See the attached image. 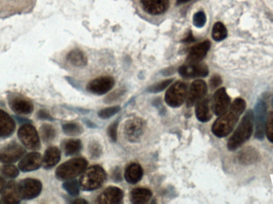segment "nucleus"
<instances>
[{"instance_id":"nucleus-29","label":"nucleus","mask_w":273,"mask_h":204,"mask_svg":"<svg viewBox=\"0 0 273 204\" xmlns=\"http://www.w3.org/2000/svg\"><path fill=\"white\" fill-rule=\"evenodd\" d=\"M63 148L66 156L75 155L82 149V143L79 140H67L63 143Z\"/></svg>"},{"instance_id":"nucleus-13","label":"nucleus","mask_w":273,"mask_h":204,"mask_svg":"<svg viewBox=\"0 0 273 204\" xmlns=\"http://www.w3.org/2000/svg\"><path fill=\"white\" fill-rule=\"evenodd\" d=\"M207 93V85L202 80H196L192 83L187 97H186V104L188 107H192L198 101L204 98Z\"/></svg>"},{"instance_id":"nucleus-6","label":"nucleus","mask_w":273,"mask_h":204,"mask_svg":"<svg viewBox=\"0 0 273 204\" xmlns=\"http://www.w3.org/2000/svg\"><path fill=\"white\" fill-rule=\"evenodd\" d=\"M8 106L12 111L17 115L26 116L32 113L34 105L28 98L17 92H11L7 96Z\"/></svg>"},{"instance_id":"nucleus-25","label":"nucleus","mask_w":273,"mask_h":204,"mask_svg":"<svg viewBox=\"0 0 273 204\" xmlns=\"http://www.w3.org/2000/svg\"><path fill=\"white\" fill-rule=\"evenodd\" d=\"M143 170L140 164L133 163L128 165L125 172V181L129 183H137L142 180Z\"/></svg>"},{"instance_id":"nucleus-34","label":"nucleus","mask_w":273,"mask_h":204,"mask_svg":"<svg viewBox=\"0 0 273 204\" xmlns=\"http://www.w3.org/2000/svg\"><path fill=\"white\" fill-rule=\"evenodd\" d=\"M2 175L9 179H15L20 175V168L16 166L11 164H4L1 169Z\"/></svg>"},{"instance_id":"nucleus-9","label":"nucleus","mask_w":273,"mask_h":204,"mask_svg":"<svg viewBox=\"0 0 273 204\" xmlns=\"http://www.w3.org/2000/svg\"><path fill=\"white\" fill-rule=\"evenodd\" d=\"M18 186L22 200H34L41 194L43 190V183L36 179H24L18 183Z\"/></svg>"},{"instance_id":"nucleus-32","label":"nucleus","mask_w":273,"mask_h":204,"mask_svg":"<svg viewBox=\"0 0 273 204\" xmlns=\"http://www.w3.org/2000/svg\"><path fill=\"white\" fill-rule=\"evenodd\" d=\"M63 131L66 135L78 136L82 134L83 129L77 123L69 122L63 125Z\"/></svg>"},{"instance_id":"nucleus-10","label":"nucleus","mask_w":273,"mask_h":204,"mask_svg":"<svg viewBox=\"0 0 273 204\" xmlns=\"http://www.w3.org/2000/svg\"><path fill=\"white\" fill-rule=\"evenodd\" d=\"M35 0H0V15H13L28 10Z\"/></svg>"},{"instance_id":"nucleus-22","label":"nucleus","mask_w":273,"mask_h":204,"mask_svg":"<svg viewBox=\"0 0 273 204\" xmlns=\"http://www.w3.org/2000/svg\"><path fill=\"white\" fill-rule=\"evenodd\" d=\"M123 191L116 187L106 188L98 198L97 202L101 204H120L123 201Z\"/></svg>"},{"instance_id":"nucleus-4","label":"nucleus","mask_w":273,"mask_h":204,"mask_svg":"<svg viewBox=\"0 0 273 204\" xmlns=\"http://www.w3.org/2000/svg\"><path fill=\"white\" fill-rule=\"evenodd\" d=\"M87 167V161L83 158H75L61 164L56 169L55 176L59 181L72 180L82 174Z\"/></svg>"},{"instance_id":"nucleus-41","label":"nucleus","mask_w":273,"mask_h":204,"mask_svg":"<svg viewBox=\"0 0 273 204\" xmlns=\"http://www.w3.org/2000/svg\"><path fill=\"white\" fill-rule=\"evenodd\" d=\"M222 80L218 75L213 76L210 80V86L213 89L217 88L220 85L222 84Z\"/></svg>"},{"instance_id":"nucleus-14","label":"nucleus","mask_w":273,"mask_h":204,"mask_svg":"<svg viewBox=\"0 0 273 204\" xmlns=\"http://www.w3.org/2000/svg\"><path fill=\"white\" fill-rule=\"evenodd\" d=\"M114 78L110 76H102L91 81L87 86V90L94 94L103 95L114 87Z\"/></svg>"},{"instance_id":"nucleus-38","label":"nucleus","mask_w":273,"mask_h":204,"mask_svg":"<svg viewBox=\"0 0 273 204\" xmlns=\"http://www.w3.org/2000/svg\"><path fill=\"white\" fill-rule=\"evenodd\" d=\"M205 23H206V16H205L203 11H199V12L194 15V26H197L198 28H200V27H203L204 26Z\"/></svg>"},{"instance_id":"nucleus-30","label":"nucleus","mask_w":273,"mask_h":204,"mask_svg":"<svg viewBox=\"0 0 273 204\" xmlns=\"http://www.w3.org/2000/svg\"><path fill=\"white\" fill-rule=\"evenodd\" d=\"M40 136L42 140L48 144L54 140L56 136V130L51 125L44 124L40 128Z\"/></svg>"},{"instance_id":"nucleus-11","label":"nucleus","mask_w":273,"mask_h":204,"mask_svg":"<svg viewBox=\"0 0 273 204\" xmlns=\"http://www.w3.org/2000/svg\"><path fill=\"white\" fill-rule=\"evenodd\" d=\"M145 123L142 119L132 118L127 120L123 133L125 139L129 142H137L144 134Z\"/></svg>"},{"instance_id":"nucleus-1","label":"nucleus","mask_w":273,"mask_h":204,"mask_svg":"<svg viewBox=\"0 0 273 204\" xmlns=\"http://www.w3.org/2000/svg\"><path fill=\"white\" fill-rule=\"evenodd\" d=\"M246 107L245 101L242 98H237L233 101L230 108L224 113L220 116L212 127L213 134L217 137H225L233 130L239 118L245 111Z\"/></svg>"},{"instance_id":"nucleus-46","label":"nucleus","mask_w":273,"mask_h":204,"mask_svg":"<svg viewBox=\"0 0 273 204\" xmlns=\"http://www.w3.org/2000/svg\"><path fill=\"white\" fill-rule=\"evenodd\" d=\"M191 0H176V2L178 4H183V3H185V2H189Z\"/></svg>"},{"instance_id":"nucleus-21","label":"nucleus","mask_w":273,"mask_h":204,"mask_svg":"<svg viewBox=\"0 0 273 204\" xmlns=\"http://www.w3.org/2000/svg\"><path fill=\"white\" fill-rule=\"evenodd\" d=\"M210 45V42L204 41L192 48L186 59V64H197L200 63L203 58L206 56Z\"/></svg>"},{"instance_id":"nucleus-2","label":"nucleus","mask_w":273,"mask_h":204,"mask_svg":"<svg viewBox=\"0 0 273 204\" xmlns=\"http://www.w3.org/2000/svg\"><path fill=\"white\" fill-rule=\"evenodd\" d=\"M253 127L254 113L252 110H248L244 116L233 135L228 140L227 144L228 150H236L245 144L251 137L253 133Z\"/></svg>"},{"instance_id":"nucleus-3","label":"nucleus","mask_w":273,"mask_h":204,"mask_svg":"<svg viewBox=\"0 0 273 204\" xmlns=\"http://www.w3.org/2000/svg\"><path fill=\"white\" fill-rule=\"evenodd\" d=\"M106 173L101 166L94 165L85 170L80 178V187L84 191L99 189L105 183Z\"/></svg>"},{"instance_id":"nucleus-24","label":"nucleus","mask_w":273,"mask_h":204,"mask_svg":"<svg viewBox=\"0 0 273 204\" xmlns=\"http://www.w3.org/2000/svg\"><path fill=\"white\" fill-rule=\"evenodd\" d=\"M196 116L197 118L201 122H208L212 118L209 98L201 99L197 103Z\"/></svg>"},{"instance_id":"nucleus-47","label":"nucleus","mask_w":273,"mask_h":204,"mask_svg":"<svg viewBox=\"0 0 273 204\" xmlns=\"http://www.w3.org/2000/svg\"><path fill=\"white\" fill-rule=\"evenodd\" d=\"M1 203H2V201H0V204H1Z\"/></svg>"},{"instance_id":"nucleus-43","label":"nucleus","mask_w":273,"mask_h":204,"mask_svg":"<svg viewBox=\"0 0 273 204\" xmlns=\"http://www.w3.org/2000/svg\"><path fill=\"white\" fill-rule=\"evenodd\" d=\"M6 181L4 179L0 176V194L2 193V191L4 190L5 186H6Z\"/></svg>"},{"instance_id":"nucleus-12","label":"nucleus","mask_w":273,"mask_h":204,"mask_svg":"<svg viewBox=\"0 0 273 204\" xmlns=\"http://www.w3.org/2000/svg\"><path fill=\"white\" fill-rule=\"evenodd\" d=\"M254 120L256 125V137L259 140L264 138L267 121V106L264 101H259L255 107Z\"/></svg>"},{"instance_id":"nucleus-40","label":"nucleus","mask_w":273,"mask_h":204,"mask_svg":"<svg viewBox=\"0 0 273 204\" xmlns=\"http://www.w3.org/2000/svg\"><path fill=\"white\" fill-rule=\"evenodd\" d=\"M119 126V120L114 121L113 124L108 128V135L110 136L112 141L115 142L117 140V129Z\"/></svg>"},{"instance_id":"nucleus-18","label":"nucleus","mask_w":273,"mask_h":204,"mask_svg":"<svg viewBox=\"0 0 273 204\" xmlns=\"http://www.w3.org/2000/svg\"><path fill=\"white\" fill-rule=\"evenodd\" d=\"M142 8L151 15L165 13L170 7V0H140Z\"/></svg>"},{"instance_id":"nucleus-31","label":"nucleus","mask_w":273,"mask_h":204,"mask_svg":"<svg viewBox=\"0 0 273 204\" xmlns=\"http://www.w3.org/2000/svg\"><path fill=\"white\" fill-rule=\"evenodd\" d=\"M228 35L227 29L224 24L222 23H216L213 26V31H212V37L217 42L222 41L225 39Z\"/></svg>"},{"instance_id":"nucleus-23","label":"nucleus","mask_w":273,"mask_h":204,"mask_svg":"<svg viewBox=\"0 0 273 204\" xmlns=\"http://www.w3.org/2000/svg\"><path fill=\"white\" fill-rule=\"evenodd\" d=\"M61 152L57 147H49L43 157V166L45 169H50L60 161Z\"/></svg>"},{"instance_id":"nucleus-37","label":"nucleus","mask_w":273,"mask_h":204,"mask_svg":"<svg viewBox=\"0 0 273 204\" xmlns=\"http://www.w3.org/2000/svg\"><path fill=\"white\" fill-rule=\"evenodd\" d=\"M265 133L269 141L273 143V112L269 113L265 125Z\"/></svg>"},{"instance_id":"nucleus-28","label":"nucleus","mask_w":273,"mask_h":204,"mask_svg":"<svg viewBox=\"0 0 273 204\" xmlns=\"http://www.w3.org/2000/svg\"><path fill=\"white\" fill-rule=\"evenodd\" d=\"M67 59L74 67H83L86 66L87 59L83 52L80 49H73L67 54Z\"/></svg>"},{"instance_id":"nucleus-44","label":"nucleus","mask_w":273,"mask_h":204,"mask_svg":"<svg viewBox=\"0 0 273 204\" xmlns=\"http://www.w3.org/2000/svg\"><path fill=\"white\" fill-rule=\"evenodd\" d=\"M194 40H195V39H194V37L193 36L191 32H189L188 36L186 37L185 39H183L182 42H184V43H192V42H194Z\"/></svg>"},{"instance_id":"nucleus-36","label":"nucleus","mask_w":273,"mask_h":204,"mask_svg":"<svg viewBox=\"0 0 273 204\" xmlns=\"http://www.w3.org/2000/svg\"><path fill=\"white\" fill-rule=\"evenodd\" d=\"M120 111V107L119 106H114V107L106 108L104 110H101L99 113V117L101 119H108L110 118L111 116H114L115 114Z\"/></svg>"},{"instance_id":"nucleus-19","label":"nucleus","mask_w":273,"mask_h":204,"mask_svg":"<svg viewBox=\"0 0 273 204\" xmlns=\"http://www.w3.org/2000/svg\"><path fill=\"white\" fill-rule=\"evenodd\" d=\"M20 190L15 181L7 182L2 193V202L6 204H17L21 202Z\"/></svg>"},{"instance_id":"nucleus-27","label":"nucleus","mask_w":273,"mask_h":204,"mask_svg":"<svg viewBox=\"0 0 273 204\" xmlns=\"http://www.w3.org/2000/svg\"><path fill=\"white\" fill-rule=\"evenodd\" d=\"M152 197V192L150 190L147 188H135L131 191V202L133 204H147Z\"/></svg>"},{"instance_id":"nucleus-39","label":"nucleus","mask_w":273,"mask_h":204,"mask_svg":"<svg viewBox=\"0 0 273 204\" xmlns=\"http://www.w3.org/2000/svg\"><path fill=\"white\" fill-rule=\"evenodd\" d=\"M89 152L93 158H98L101 155V148L100 144L97 142H91L89 145Z\"/></svg>"},{"instance_id":"nucleus-5","label":"nucleus","mask_w":273,"mask_h":204,"mask_svg":"<svg viewBox=\"0 0 273 204\" xmlns=\"http://www.w3.org/2000/svg\"><path fill=\"white\" fill-rule=\"evenodd\" d=\"M18 138L24 147L29 150H39L41 148V141L39 134L34 125L24 123L19 129Z\"/></svg>"},{"instance_id":"nucleus-33","label":"nucleus","mask_w":273,"mask_h":204,"mask_svg":"<svg viewBox=\"0 0 273 204\" xmlns=\"http://www.w3.org/2000/svg\"><path fill=\"white\" fill-rule=\"evenodd\" d=\"M63 187L71 196H77L79 195L80 185L76 180H68L63 183Z\"/></svg>"},{"instance_id":"nucleus-35","label":"nucleus","mask_w":273,"mask_h":204,"mask_svg":"<svg viewBox=\"0 0 273 204\" xmlns=\"http://www.w3.org/2000/svg\"><path fill=\"white\" fill-rule=\"evenodd\" d=\"M173 81H174V79H167L162 81V82H158L157 84L153 85L149 89V92H153V93L161 92L165 89L167 88L172 83Z\"/></svg>"},{"instance_id":"nucleus-42","label":"nucleus","mask_w":273,"mask_h":204,"mask_svg":"<svg viewBox=\"0 0 273 204\" xmlns=\"http://www.w3.org/2000/svg\"><path fill=\"white\" fill-rule=\"evenodd\" d=\"M38 117L41 120H53L49 113L44 110H39V112L38 113Z\"/></svg>"},{"instance_id":"nucleus-17","label":"nucleus","mask_w":273,"mask_h":204,"mask_svg":"<svg viewBox=\"0 0 273 204\" xmlns=\"http://www.w3.org/2000/svg\"><path fill=\"white\" fill-rule=\"evenodd\" d=\"M43 165V157L38 152H33L24 156L19 163V168L24 172H33Z\"/></svg>"},{"instance_id":"nucleus-8","label":"nucleus","mask_w":273,"mask_h":204,"mask_svg":"<svg viewBox=\"0 0 273 204\" xmlns=\"http://www.w3.org/2000/svg\"><path fill=\"white\" fill-rule=\"evenodd\" d=\"M187 97V86L184 82H178L170 86L166 92L165 100L170 107H180Z\"/></svg>"},{"instance_id":"nucleus-15","label":"nucleus","mask_w":273,"mask_h":204,"mask_svg":"<svg viewBox=\"0 0 273 204\" xmlns=\"http://www.w3.org/2000/svg\"><path fill=\"white\" fill-rule=\"evenodd\" d=\"M230 106V97H228L225 89H218L214 93L212 109L217 116H221L228 110Z\"/></svg>"},{"instance_id":"nucleus-26","label":"nucleus","mask_w":273,"mask_h":204,"mask_svg":"<svg viewBox=\"0 0 273 204\" xmlns=\"http://www.w3.org/2000/svg\"><path fill=\"white\" fill-rule=\"evenodd\" d=\"M238 159L240 163L248 165V164L256 163L260 159V156L256 149L248 147L241 151L239 154Z\"/></svg>"},{"instance_id":"nucleus-45","label":"nucleus","mask_w":273,"mask_h":204,"mask_svg":"<svg viewBox=\"0 0 273 204\" xmlns=\"http://www.w3.org/2000/svg\"><path fill=\"white\" fill-rule=\"evenodd\" d=\"M74 204H87V202H86V200H74L73 202Z\"/></svg>"},{"instance_id":"nucleus-7","label":"nucleus","mask_w":273,"mask_h":204,"mask_svg":"<svg viewBox=\"0 0 273 204\" xmlns=\"http://www.w3.org/2000/svg\"><path fill=\"white\" fill-rule=\"evenodd\" d=\"M26 149L17 142H10L0 148V162L4 164L16 163L25 156Z\"/></svg>"},{"instance_id":"nucleus-20","label":"nucleus","mask_w":273,"mask_h":204,"mask_svg":"<svg viewBox=\"0 0 273 204\" xmlns=\"http://www.w3.org/2000/svg\"><path fill=\"white\" fill-rule=\"evenodd\" d=\"M15 120L4 110H0V138L7 139L15 131Z\"/></svg>"},{"instance_id":"nucleus-16","label":"nucleus","mask_w":273,"mask_h":204,"mask_svg":"<svg viewBox=\"0 0 273 204\" xmlns=\"http://www.w3.org/2000/svg\"><path fill=\"white\" fill-rule=\"evenodd\" d=\"M179 73L183 78H204L209 74V68L202 63L185 64L179 68Z\"/></svg>"}]
</instances>
